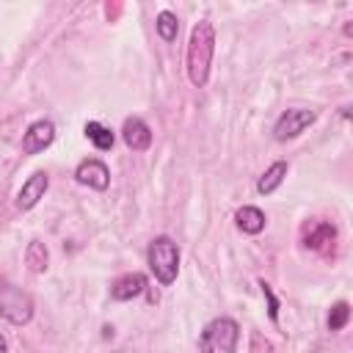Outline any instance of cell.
Listing matches in <instances>:
<instances>
[{
	"label": "cell",
	"instance_id": "obj_2",
	"mask_svg": "<svg viewBox=\"0 0 353 353\" xmlns=\"http://www.w3.org/2000/svg\"><path fill=\"white\" fill-rule=\"evenodd\" d=\"M146 262H149V270L154 273V279L163 287H168L176 281V273H179V245L168 234H160L149 243Z\"/></svg>",
	"mask_w": 353,
	"mask_h": 353
},
{
	"label": "cell",
	"instance_id": "obj_19",
	"mask_svg": "<svg viewBox=\"0 0 353 353\" xmlns=\"http://www.w3.org/2000/svg\"><path fill=\"white\" fill-rule=\"evenodd\" d=\"M248 350H251V353H273V345H270V339H265L259 331H251Z\"/></svg>",
	"mask_w": 353,
	"mask_h": 353
},
{
	"label": "cell",
	"instance_id": "obj_11",
	"mask_svg": "<svg viewBox=\"0 0 353 353\" xmlns=\"http://www.w3.org/2000/svg\"><path fill=\"white\" fill-rule=\"evenodd\" d=\"M146 287H149V281H146L143 273H124V276H119V279L110 284V298H113V301H132V298H138Z\"/></svg>",
	"mask_w": 353,
	"mask_h": 353
},
{
	"label": "cell",
	"instance_id": "obj_4",
	"mask_svg": "<svg viewBox=\"0 0 353 353\" xmlns=\"http://www.w3.org/2000/svg\"><path fill=\"white\" fill-rule=\"evenodd\" d=\"M0 317L11 325H28L33 320V298L11 281H0Z\"/></svg>",
	"mask_w": 353,
	"mask_h": 353
},
{
	"label": "cell",
	"instance_id": "obj_9",
	"mask_svg": "<svg viewBox=\"0 0 353 353\" xmlns=\"http://www.w3.org/2000/svg\"><path fill=\"white\" fill-rule=\"evenodd\" d=\"M334 243H336V226L331 221L314 218V221H309L303 226V245L306 248H312V251H328V248H334Z\"/></svg>",
	"mask_w": 353,
	"mask_h": 353
},
{
	"label": "cell",
	"instance_id": "obj_14",
	"mask_svg": "<svg viewBox=\"0 0 353 353\" xmlns=\"http://www.w3.org/2000/svg\"><path fill=\"white\" fill-rule=\"evenodd\" d=\"M25 265L30 273H44L50 268V251L41 240H30L25 248Z\"/></svg>",
	"mask_w": 353,
	"mask_h": 353
},
{
	"label": "cell",
	"instance_id": "obj_20",
	"mask_svg": "<svg viewBox=\"0 0 353 353\" xmlns=\"http://www.w3.org/2000/svg\"><path fill=\"white\" fill-rule=\"evenodd\" d=\"M0 353H8V342H6V336L0 334Z\"/></svg>",
	"mask_w": 353,
	"mask_h": 353
},
{
	"label": "cell",
	"instance_id": "obj_1",
	"mask_svg": "<svg viewBox=\"0 0 353 353\" xmlns=\"http://www.w3.org/2000/svg\"><path fill=\"white\" fill-rule=\"evenodd\" d=\"M212 55H215V28L210 19H199L190 30L188 39V52H185V69H188V80L196 88H204L210 80V66H212Z\"/></svg>",
	"mask_w": 353,
	"mask_h": 353
},
{
	"label": "cell",
	"instance_id": "obj_7",
	"mask_svg": "<svg viewBox=\"0 0 353 353\" xmlns=\"http://www.w3.org/2000/svg\"><path fill=\"white\" fill-rule=\"evenodd\" d=\"M52 141H55V124H52L50 119H36V121L25 130V135H22V152H25V154H39V152H44Z\"/></svg>",
	"mask_w": 353,
	"mask_h": 353
},
{
	"label": "cell",
	"instance_id": "obj_10",
	"mask_svg": "<svg viewBox=\"0 0 353 353\" xmlns=\"http://www.w3.org/2000/svg\"><path fill=\"white\" fill-rule=\"evenodd\" d=\"M121 138L132 152H146L152 146V130L141 116H127L121 124Z\"/></svg>",
	"mask_w": 353,
	"mask_h": 353
},
{
	"label": "cell",
	"instance_id": "obj_5",
	"mask_svg": "<svg viewBox=\"0 0 353 353\" xmlns=\"http://www.w3.org/2000/svg\"><path fill=\"white\" fill-rule=\"evenodd\" d=\"M314 119H317L314 110H306V108H290V110H284V113L276 119V124H273V138H276L279 143L292 141V138H298L306 127H312Z\"/></svg>",
	"mask_w": 353,
	"mask_h": 353
},
{
	"label": "cell",
	"instance_id": "obj_3",
	"mask_svg": "<svg viewBox=\"0 0 353 353\" xmlns=\"http://www.w3.org/2000/svg\"><path fill=\"white\" fill-rule=\"evenodd\" d=\"M240 325L234 317H215L199 334V353H237Z\"/></svg>",
	"mask_w": 353,
	"mask_h": 353
},
{
	"label": "cell",
	"instance_id": "obj_16",
	"mask_svg": "<svg viewBox=\"0 0 353 353\" xmlns=\"http://www.w3.org/2000/svg\"><path fill=\"white\" fill-rule=\"evenodd\" d=\"M154 30H157V36H160L163 41H174L176 33H179V19H176V14H174V11H160V14L154 17Z\"/></svg>",
	"mask_w": 353,
	"mask_h": 353
},
{
	"label": "cell",
	"instance_id": "obj_8",
	"mask_svg": "<svg viewBox=\"0 0 353 353\" xmlns=\"http://www.w3.org/2000/svg\"><path fill=\"white\" fill-rule=\"evenodd\" d=\"M47 188H50V176H47V171H33L25 182H22V188H19V193H17V210H33L41 199H44V193H47Z\"/></svg>",
	"mask_w": 353,
	"mask_h": 353
},
{
	"label": "cell",
	"instance_id": "obj_13",
	"mask_svg": "<svg viewBox=\"0 0 353 353\" xmlns=\"http://www.w3.org/2000/svg\"><path fill=\"white\" fill-rule=\"evenodd\" d=\"M287 171H290V163H287V160H276V163L256 179V193H259V196H270V193L284 182Z\"/></svg>",
	"mask_w": 353,
	"mask_h": 353
},
{
	"label": "cell",
	"instance_id": "obj_17",
	"mask_svg": "<svg viewBox=\"0 0 353 353\" xmlns=\"http://www.w3.org/2000/svg\"><path fill=\"white\" fill-rule=\"evenodd\" d=\"M347 320H350V303L347 301H336L331 306V312H328L325 325H328V331H342L347 325Z\"/></svg>",
	"mask_w": 353,
	"mask_h": 353
},
{
	"label": "cell",
	"instance_id": "obj_15",
	"mask_svg": "<svg viewBox=\"0 0 353 353\" xmlns=\"http://www.w3.org/2000/svg\"><path fill=\"white\" fill-rule=\"evenodd\" d=\"M83 132H85V138H88L99 152H108V149H113V143H116L113 130L105 127V124H99V121H85Z\"/></svg>",
	"mask_w": 353,
	"mask_h": 353
},
{
	"label": "cell",
	"instance_id": "obj_6",
	"mask_svg": "<svg viewBox=\"0 0 353 353\" xmlns=\"http://www.w3.org/2000/svg\"><path fill=\"white\" fill-rule=\"evenodd\" d=\"M74 179L91 190H108L110 188V168L99 157H88L74 168Z\"/></svg>",
	"mask_w": 353,
	"mask_h": 353
},
{
	"label": "cell",
	"instance_id": "obj_18",
	"mask_svg": "<svg viewBox=\"0 0 353 353\" xmlns=\"http://www.w3.org/2000/svg\"><path fill=\"white\" fill-rule=\"evenodd\" d=\"M259 287H262V295H265V301H268V317L276 323V320H279V298L273 295V290H270L268 281H259Z\"/></svg>",
	"mask_w": 353,
	"mask_h": 353
},
{
	"label": "cell",
	"instance_id": "obj_12",
	"mask_svg": "<svg viewBox=\"0 0 353 353\" xmlns=\"http://www.w3.org/2000/svg\"><path fill=\"white\" fill-rule=\"evenodd\" d=\"M234 223H237V229H240L243 234H259V232L265 229L268 218H265V212H262L259 207L245 204V207H240V210L234 212Z\"/></svg>",
	"mask_w": 353,
	"mask_h": 353
}]
</instances>
